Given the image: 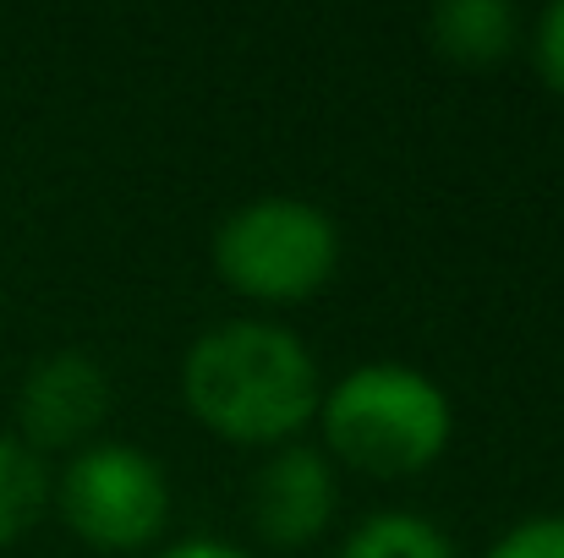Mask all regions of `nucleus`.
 <instances>
[{
  "label": "nucleus",
  "mask_w": 564,
  "mask_h": 558,
  "mask_svg": "<svg viewBox=\"0 0 564 558\" xmlns=\"http://www.w3.org/2000/svg\"><path fill=\"white\" fill-rule=\"evenodd\" d=\"M187 411L225 444L280 449L324 400V378L302 335L269 318H230L197 335L182 362Z\"/></svg>",
  "instance_id": "1"
},
{
  "label": "nucleus",
  "mask_w": 564,
  "mask_h": 558,
  "mask_svg": "<svg viewBox=\"0 0 564 558\" xmlns=\"http://www.w3.org/2000/svg\"><path fill=\"white\" fill-rule=\"evenodd\" d=\"M324 455L368 477H416L427 471L455 433V405L438 378L405 362H362L335 389H324L318 416Z\"/></svg>",
  "instance_id": "2"
},
{
  "label": "nucleus",
  "mask_w": 564,
  "mask_h": 558,
  "mask_svg": "<svg viewBox=\"0 0 564 558\" xmlns=\"http://www.w3.org/2000/svg\"><path fill=\"white\" fill-rule=\"evenodd\" d=\"M214 269L247 302H307L340 269V230L313 197H252L219 219Z\"/></svg>",
  "instance_id": "3"
},
{
  "label": "nucleus",
  "mask_w": 564,
  "mask_h": 558,
  "mask_svg": "<svg viewBox=\"0 0 564 558\" xmlns=\"http://www.w3.org/2000/svg\"><path fill=\"white\" fill-rule=\"evenodd\" d=\"M61 521L105 554H132L149 548L165 521H171V482L165 466L138 449V444H116L99 438L88 449H77L66 460V471L50 482Z\"/></svg>",
  "instance_id": "4"
},
{
  "label": "nucleus",
  "mask_w": 564,
  "mask_h": 558,
  "mask_svg": "<svg viewBox=\"0 0 564 558\" xmlns=\"http://www.w3.org/2000/svg\"><path fill=\"white\" fill-rule=\"evenodd\" d=\"M116 389L110 372L88 351H55L22 378L17 389V438L39 449H88L99 444V427L110 422Z\"/></svg>",
  "instance_id": "5"
},
{
  "label": "nucleus",
  "mask_w": 564,
  "mask_h": 558,
  "mask_svg": "<svg viewBox=\"0 0 564 558\" xmlns=\"http://www.w3.org/2000/svg\"><path fill=\"white\" fill-rule=\"evenodd\" d=\"M340 504L335 466L313 444H280L252 477V526L274 548H307L329 532Z\"/></svg>",
  "instance_id": "6"
},
{
  "label": "nucleus",
  "mask_w": 564,
  "mask_h": 558,
  "mask_svg": "<svg viewBox=\"0 0 564 558\" xmlns=\"http://www.w3.org/2000/svg\"><path fill=\"white\" fill-rule=\"evenodd\" d=\"M521 17L510 0H438L427 11V39L455 66H494L516 50Z\"/></svg>",
  "instance_id": "7"
},
{
  "label": "nucleus",
  "mask_w": 564,
  "mask_h": 558,
  "mask_svg": "<svg viewBox=\"0 0 564 558\" xmlns=\"http://www.w3.org/2000/svg\"><path fill=\"white\" fill-rule=\"evenodd\" d=\"M335 558H455V548L427 515L378 510L362 526H351V537L340 543Z\"/></svg>",
  "instance_id": "8"
},
{
  "label": "nucleus",
  "mask_w": 564,
  "mask_h": 558,
  "mask_svg": "<svg viewBox=\"0 0 564 558\" xmlns=\"http://www.w3.org/2000/svg\"><path fill=\"white\" fill-rule=\"evenodd\" d=\"M44 504H50V471H44V460L22 438L0 433V548L17 543L39 521Z\"/></svg>",
  "instance_id": "9"
},
{
  "label": "nucleus",
  "mask_w": 564,
  "mask_h": 558,
  "mask_svg": "<svg viewBox=\"0 0 564 558\" xmlns=\"http://www.w3.org/2000/svg\"><path fill=\"white\" fill-rule=\"evenodd\" d=\"M482 558H564V515H527V521H516Z\"/></svg>",
  "instance_id": "10"
},
{
  "label": "nucleus",
  "mask_w": 564,
  "mask_h": 558,
  "mask_svg": "<svg viewBox=\"0 0 564 558\" xmlns=\"http://www.w3.org/2000/svg\"><path fill=\"white\" fill-rule=\"evenodd\" d=\"M532 66H538V77L564 94V0L554 6H543L538 11V28H532Z\"/></svg>",
  "instance_id": "11"
},
{
  "label": "nucleus",
  "mask_w": 564,
  "mask_h": 558,
  "mask_svg": "<svg viewBox=\"0 0 564 558\" xmlns=\"http://www.w3.org/2000/svg\"><path fill=\"white\" fill-rule=\"evenodd\" d=\"M160 558H252V554H241L236 543H219V537H192V543L165 548Z\"/></svg>",
  "instance_id": "12"
}]
</instances>
